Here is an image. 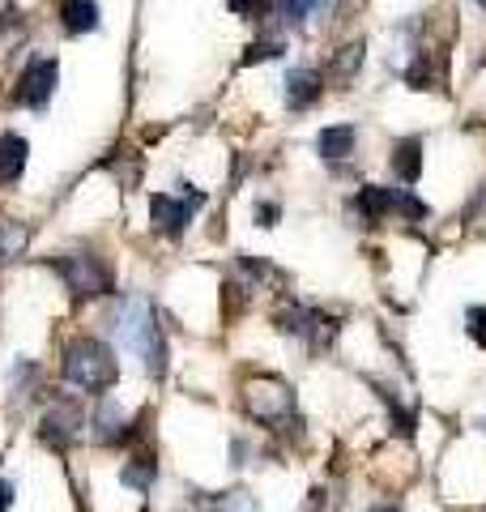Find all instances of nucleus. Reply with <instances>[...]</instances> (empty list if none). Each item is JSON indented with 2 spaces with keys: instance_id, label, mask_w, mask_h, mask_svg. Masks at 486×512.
<instances>
[{
  "instance_id": "obj_1",
  "label": "nucleus",
  "mask_w": 486,
  "mask_h": 512,
  "mask_svg": "<svg viewBox=\"0 0 486 512\" xmlns=\"http://www.w3.org/2000/svg\"><path fill=\"white\" fill-rule=\"evenodd\" d=\"M116 338L128 355H137L145 363V376H162L167 372V338H162V320L154 312V303L145 295H124L116 308Z\"/></svg>"
},
{
  "instance_id": "obj_2",
  "label": "nucleus",
  "mask_w": 486,
  "mask_h": 512,
  "mask_svg": "<svg viewBox=\"0 0 486 512\" xmlns=\"http://www.w3.org/2000/svg\"><path fill=\"white\" fill-rule=\"evenodd\" d=\"M60 372L69 384H77V389L103 397L107 389H116L120 359H116V350H111L107 342H99V338H77V342H69V350H64Z\"/></svg>"
},
{
  "instance_id": "obj_3",
  "label": "nucleus",
  "mask_w": 486,
  "mask_h": 512,
  "mask_svg": "<svg viewBox=\"0 0 486 512\" xmlns=\"http://www.w3.org/2000/svg\"><path fill=\"white\" fill-rule=\"evenodd\" d=\"M52 269L64 278V286H69V295L77 303H86V299H103L111 286H116V278H111V265L103 261L99 252H60L52 256Z\"/></svg>"
},
{
  "instance_id": "obj_4",
  "label": "nucleus",
  "mask_w": 486,
  "mask_h": 512,
  "mask_svg": "<svg viewBox=\"0 0 486 512\" xmlns=\"http://www.w3.org/2000/svg\"><path fill=\"white\" fill-rule=\"evenodd\" d=\"M243 406L261 427H286L295 419V393H290V384L278 380V376H256L248 380V389H243Z\"/></svg>"
},
{
  "instance_id": "obj_5",
  "label": "nucleus",
  "mask_w": 486,
  "mask_h": 512,
  "mask_svg": "<svg viewBox=\"0 0 486 512\" xmlns=\"http://www.w3.org/2000/svg\"><path fill=\"white\" fill-rule=\"evenodd\" d=\"M56 82H60V64H56L52 56L26 60V69H22V77H18V90H13V103L43 111L47 103H52Z\"/></svg>"
},
{
  "instance_id": "obj_6",
  "label": "nucleus",
  "mask_w": 486,
  "mask_h": 512,
  "mask_svg": "<svg viewBox=\"0 0 486 512\" xmlns=\"http://www.w3.org/2000/svg\"><path fill=\"white\" fill-rule=\"evenodd\" d=\"M201 205H205V192H188V197H175V192H158V197L150 201L154 231L167 235V239H180L184 227L192 222V214H197Z\"/></svg>"
},
{
  "instance_id": "obj_7",
  "label": "nucleus",
  "mask_w": 486,
  "mask_h": 512,
  "mask_svg": "<svg viewBox=\"0 0 486 512\" xmlns=\"http://www.w3.org/2000/svg\"><path fill=\"white\" fill-rule=\"evenodd\" d=\"M86 427H90L86 410H81L77 402H69V397H60V402L47 406V414H43V440L52 448H69L73 440H81Z\"/></svg>"
},
{
  "instance_id": "obj_8",
  "label": "nucleus",
  "mask_w": 486,
  "mask_h": 512,
  "mask_svg": "<svg viewBox=\"0 0 486 512\" xmlns=\"http://www.w3.org/2000/svg\"><path fill=\"white\" fill-rule=\"evenodd\" d=\"M324 94V77L316 69H290L286 73V107L290 111H307L316 107Z\"/></svg>"
},
{
  "instance_id": "obj_9",
  "label": "nucleus",
  "mask_w": 486,
  "mask_h": 512,
  "mask_svg": "<svg viewBox=\"0 0 486 512\" xmlns=\"http://www.w3.org/2000/svg\"><path fill=\"white\" fill-rule=\"evenodd\" d=\"M26 137L18 133H0V188H9V184H18L22 180V171H26Z\"/></svg>"
},
{
  "instance_id": "obj_10",
  "label": "nucleus",
  "mask_w": 486,
  "mask_h": 512,
  "mask_svg": "<svg viewBox=\"0 0 486 512\" xmlns=\"http://www.w3.org/2000/svg\"><path fill=\"white\" fill-rule=\"evenodd\" d=\"M90 436L99 440V444H124V436H128V419H124V410H120L116 402H111V397H107V402H103L99 410H94V419H90Z\"/></svg>"
},
{
  "instance_id": "obj_11",
  "label": "nucleus",
  "mask_w": 486,
  "mask_h": 512,
  "mask_svg": "<svg viewBox=\"0 0 486 512\" xmlns=\"http://www.w3.org/2000/svg\"><path fill=\"white\" fill-rule=\"evenodd\" d=\"M60 26L69 30V35H90V30H99L103 26L99 0H64L60 5Z\"/></svg>"
},
{
  "instance_id": "obj_12",
  "label": "nucleus",
  "mask_w": 486,
  "mask_h": 512,
  "mask_svg": "<svg viewBox=\"0 0 486 512\" xmlns=\"http://www.w3.org/2000/svg\"><path fill=\"white\" fill-rule=\"evenodd\" d=\"M320 158H333V163H346V158L354 154V146H359V133H354V124H329L320 133Z\"/></svg>"
},
{
  "instance_id": "obj_13",
  "label": "nucleus",
  "mask_w": 486,
  "mask_h": 512,
  "mask_svg": "<svg viewBox=\"0 0 486 512\" xmlns=\"http://www.w3.org/2000/svg\"><path fill=\"white\" fill-rule=\"evenodd\" d=\"M393 171L401 184H418L423 175V137H405L393 146Z\"/></svg>"
},
{
  "instance_id": "obj_14",
  "label": "nucleus",
  "mask_w": 486,
  "mask_h": 512,
  "mask_svg": "<svg viewBox=\"0 0 486 512\" xmlns=\"http://www.w3.org/2000/svg\"><path fill=\"white\" fill-rule=\"evenodd\" d=\"M26 239H30V231L22 227V222H13V218H0V265L18 261V256L26 252Z\"/></svg>"
},
{
  "instance_id": "obj_15",
  "label": "nucleus",
  "mask_w": 486,
  "mask_h": 512,
  "mask_svg": "<svg viewBox=\"0 0 486 512\" xmlns=\"http://www.w3.org/2000/svg\"><path fill=\"white\" fill-rule=\"evenodd\" d=\"M359 69H363V47H359V43H350V47H342V52H337L333 69H329V82L350 86V82H354V73H359Z\"/></svg>"
},
{
  "instance_id": "obj_16",
  "label": "nucleus",
  "mask_w": 486,
  "mask_h": 512,
  "mask_svg": "<svg viewBox=\"0 0 486 512\" xmlns=\"http://www.w3.org/2000/svg\"><path fill=\"white\" fill-rule=\"evenodd\" d=\"M154 474H158V461H154V457H133V461H128V466L120 470L124 483L133 487V491H141V495L154 487Z\"/></svg>"
},
{
  "instance_id": "obj_17",
  "label": "nucleus",
  "mask_w": 486,
  "mask_h": 512,
  "mask_svg": "<svg viewBox=\"0 0 486 512\" xmlns=\"http://www.w3.org/2000/svg\"><path fill=\"white\" fill-rule=\"evenodd\" d=\"M209 512H261V508H256V500L248 491H226V495H218Z\"/></svg>"
},
{
  "instance_id": "obj_18",
  "label": "nucleus",
  "mask_w": 486,
  "mask_h": 512,
  "mask_svg": "<svg viewBox=\"0 0 486 512\" xmlns=\"http://www.w3.org/2000/svg\"><path fill=\"white\" fill-rule=\"evenodd\" d=\"M465 329H469V338L486 350V308H469L465 312Z\"/></svg>"
},
{
  "instance_id": "obj_19",
  "label": "nucleus",
  "mask_w": 486,
  "mask_h": 512,
  "mask_svg": "<svg viewBox=\"0 0 486 512\" xmlns=\"http://www.w3.org/2000/svg\"><path fill=\"white\" fill-rule=\"evenodd\" d=\"M307 13H312V0H286V5H282L286 26H303V22H307Z\"/></svg>"
},
{
  "instance_id": "obj_20",
  "label": "nucleus",
  "mask_w": 486,
  "mask_h": 512,
  "mask_svg": "<svg viewBox=\"0 0 486 512\" xmlns=\"http://www.w3.org/2000/svg\"><path fill=\"white\" fill-rule=\"evenodd\" d=\"M226 5H231L239 18H261V9L269 5V0H226Z\"/></svg>"
},
{
  "instance_id": "obj_21",
  "label": "nucleus",
  "mask_w": 486,
  "mask_h": 512,
  "mask_svg": "<svg viewBox=\"0 0 486 512\" xmlns=\"http://www.w3.org/2000/svg\"><path fill=\"white\" fill-rule=\"evenodd\" d=\"M256 218H265L261 227H273V218H278V205H269V201H265V205H256Z\"/></svg>"
},
{
  "instance_id": "obj_22",
  "label": "nucleus",
  "mask_w": 486,
  "mask_h": 512,
  "mask_svg": "<svg viewBox=\"0 0 486 512\" xmlns=\"http://www.w3.org/2000/svg\"><path fill=\"white\" fill-rule=\"evenodd\" d=\"M9 504H13V487L0 478V512H9Z\"/></svg>"
},
{
  "instance_id": "obj_23",
  "label": "nucleus",
  "mask_w": 486,
  "mask_h": 512,
  "mask_svg": "<svg viewBox=\"0 0 486 512\" xmlns=\"http://www.w3.org/2000/svg\"><path fill=\"white\" fill-rule=\"evenodd\" d=\"M371 512H397L393 504H376V508H371Z\"/></svg>"
},
{
  "instance_id": "obj_24",
  "label": "nucleus",
  "mask_w": 486,
  "mask_h": 512,
  "mask_svg": "<svg viewBox=\"0 0 486 512\" xmlns=\"http://www.w3.org/2000/svg\"><path fill=\"white\" fill-rule=\"evenodd\" d=\"M482 427H486V423H482Z\"/></svg>"
}]
</instances>
